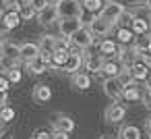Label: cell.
Instances as JSON below:
<instances>
[{"instance_id": "1", "label": "cell", "mask_w": 151, "mask_h": 139, "mask_svg": "<svg viewBox=\"0 0 151 139\" xmlns=\"http://www.w3.org/2000/svg\"><path fill=\"white\" fill-rule=\"evenodd\" d=\"M56 9L60 17H81L83 15V2L79 0H56Z\"/></svg>"}, {"instance_id": "2", "label": "cell", "mask_w": 151, "mask_h": 139, "mask_svg": "<svg viewBox=\"0 0 151 139\" xmlns=\"http://www.w3.org/2000/svg\"><path fill=\"white\" fill-rule=\"evenodd\" d=\"M70 40H73V46H75V48H79V50H87V48L93 46L95 35H93V31H91L89 27L83 25L81 29H77V31L70 35Z\"/></svg>"}, {"instance_id": "3", "label": "cell", "mask_w": 151, "mask_h": 139, "mask_svg": "<svg viewBox=\"0 0 151 139\" xmlns=\"http://www.w3.org/2000/svg\"><path fill=\"white\" fill-rule=\"evenodd\" d=\"M83 27V21H81V17H60L58 19V31H60V35H66V38H70L77 29H81Z\"/></svg>"}, {"instance_id": "4", "label": "cell", "mask_w": 151, "mask_h": 139, "mask_svg": "<svg viewBox=\"0 0 151 139\" xmlns=\"http://www.w3.org/2000/svg\"><path fill=\"white\" fill-rule=\"evenodd\" d=\"M89 29L93 31V35H99V38H106L112 29H114V23L112 21H108L106 17H101V15H97V17H93L91 21H89Z\"/></svg>"}, {"instance_id": "5", "label": "cell", "mask_w": 151, "mask_h": 139, "mask_svg": "<svg viewBox=\"0 0 151 139\" xmlns=\"http://www.w3.org/2000/svg\"><path fill=\"white\" fill-rule=\"evenodd\" d=\"M122 87L124 85H122V81L118 77H106L104 79V93L114 102H118L122 98Z\"/></svg>"}, {"instance_id": "6", "label": "cell", "mask_w": 151, "mask_h": 139, "mask_svg": "<svg viewBox=\"0 0 151 139\" xmlns=\"http://www.w3.org/2000/svg\"><path fill=\"white\" fill-rule=\"evenodd\" d=\"M124 4H120V2H116V0H108V2L104 4V9H101V17H106L108 21H112V23H116L122 15H124Z\"/></svg>"}, {"instance_id": "7", "label": "cell", "mask_w": 151, "mask_h": 139, "mask_svg": "<svg viewBox=\"0 0 151 139\" xmlns=\"http://www.w3.org/2000/svg\"><path fill=\"white\" fill-rule=\"evenodd\" d=\"M0 58H4V60H9L13 64H19V60H21V46H17L15 42H2Z\"/></svg>"}, {"instance_id": "8", "label": "cell", "mask_w": 151, "mask_h": 139, "mask_svg": "<svg viewBox=\"0 0 151 139\" xmlns=\"http://www.w3.org/2000/svg\"><path fill=\"white\" fill-rule=\"evenodd\" d=\"M60 15H58V9H56V2H50L46 9H42L37 13V21L42 25H52V23H58Z\"/></svg>"}, {"instance_id": "9", "label": "cell", "mask_w": 151, "mask_h": 139, "mask_svg": "<svg viewBox=\"0 0 151 139\" xmlns=\"http://www.w3.org/2000/svg\"><path fill=\"white\" fill-rule=\"evenodd\" d=\"M139 58H141V54H139L132 46H130V48L118 46V60L122 62V67H130V64H134Z\"/></svg>"}, {"instance_id": "10", "label": "cell", "mask_w": 151, "mask_h": 139, "mask_svg": "<svg viewBox=\"0 0 151 139\" xmlns=\"http://www.w3.org/2000/svg\"><path fill=\"white\" fill-rule=\"evenodd\" d=\"M104 116H106L108 122H120V120L126 116V108H124L122 104H110V106L106 108Z\"/></svg>"}, {"instance_id": "11", "label": "cell", "mask_w": 151, "mask_h": 139, "mask_svg": "<svg viewBox=\"0 0 151 139\" xmlns=\"http://www.w3.org/2000/svg\"><path fill=\"white\" fill-rule=\"evenodd\" d=\"M19 23H21V15H19V11H6L2 17H0V25H2L6 31L19 27Z\"/></svg>"}, {"instance_id": "12", "label": "cell", "mask_w": 151, "mask_h": 139, "mask_svg": "<svg viewBox=\"0 0 151 139\" xmlns=\"http://www.w3.org/2000/svg\"><path fill=\"white\" fill-rule=\"evenodd\" d=\"M48 67H50V62H46L42 54H37V56L31 58V60H27V71H29L31 75H42V73L48 71Z\"/></svg>"}, {"instance_id": "13", "label": "cell", "mask_w": 151, "mask_h": 139, "mask_svg": "<svg viewBox=\"0 0 151 139\" xmlns=\"http://www.w3.org/2000/svg\"><path fill=\"white\" fill-rule=\"evenodd\" d=\"M120 71H122V62H120V60L116 62V60H112V58H106L104 64H101L99 75H104V77H118Z\"/></svg>"}, {"instance_id": "14", "label": "cell", "mask_w": 151, "mask_h": 139, "mask_svg": "<svg viewBox=\"0 0 151 139\" xmlns=\"http://www.w3.org/2000/svg\"><path fill=\"white\" fill-rule=\"evenodd\" d=\"M83 62H85V58L81 56V52H79V48H77V52H70V56H68V60H66V64H64V71L66 73H77L81 67H83Z\"/></svg>"}, {"instance_id": "15", "label": "cell", "mask_w": 151, "mask_h": 139, "mask_svg": "<svg viewBox=\"0 0 151 139\" xmlns=\"http://www.w3.org/2000/svg\"><path fill=\"white\" fill-rule=\"evenodd\" d=\"M50 100H52V89H50L48 85L40 83V85L33 87V102H37V104H48Z\"/></svg>"}, {"instance_id": "16", "label": "cell", "mask_w": 151, "mask_h": 139, "mask_svg": "<svg viewBox=\"0 0 151 139\" xmlns=\"http://www.w3.org/2000/svg\"><path fill=\"white\" fill-rule=\"evenodd\" d=\"M130 69V73H132V77H134V81H145L147 77H149V64H145L143 60H137L134 64H130L128 67Z\"/></svg>"}, {"instance_id": "17", "label": "cell", "mask_w": 151, "mask_h": 139, "mask_svg": "<svg viewBox=\"0 0 151 139\" xmlns=\"http://www.w3.org/2000/svg\"><path fill=\"white\" fill-rule=\"evenodd\" d=\"M99 54L104 58H112V56H118V44L114 40H101L99 42Z\"/></svg>"}, {"instance_id": "18", "label": "cell", "mask_w": 151, "mask_h": 139, "mask_svg": "<svg viewBox=\"0 0 151 139\" xmlns=\"http://www.w3.org/2000/svg\"><path fill=\"white\" fill-rule=\"evenodd\" d=\"M42 50H40V44H33V42H25V44H21V60H31V58H35L37 54H40Z\"/></svg>"}, {"instance_id": "19", "label": "cell", "mask_w": 151, "mask_h": 139, "mask_svg": "<svg viewBox=\"0 0 151 139\" xmlns=\"http://www.w3.org/2000/svg\"><path fill=\"white\" fill-rule=\"evenodd\" d=\"M104 56L99 54V50H97V54H87L85 56V67H87V71H93V73H99L101 71V64H104Z\"/></svg>"}, {"instance_id": "20", "label": "cell", "mask_w": 151, "mask_h": 139, "mask_svg": "<svg viewBox=\"0 0 151 139\" xmlns=\"http://www.w3.org/2000/svg\"><path fill=\"white\" fill-rule=\"evenodd\" d=\"M68 56H70V52H68V50H64V48H56V50L52 52V64H50V67L64 69V64H66Z\"/></svg>"}, {"instance_id": "21", "label": "cell", "mask_w": 151, "mask_h": 139, "mask_svg": "<svg viewBox=\"0 0 151 139\" xmlns=\"http://www.w3.org/2000/svg\"><path fill=\"white\" fill-rule=\"evenodd\" d=\"M73 87L77 89H89L91 87V77L87 73H73V79H70Z\"/></svg>"}, {"instance_id": "22", "label": "cell", "mask_w": 151, "mask_h": 139, "mask_svg": "<svg viewBox=\"0 0 151 139\" xmlns=\"http://www.w3.org/2000/svg\"><path fill=\"white\" fill-rule=\"evenodd\" d=\"M132 33H134V31H132L130 27H118V29H116V40H118V44H122V46L132 44V42H134Z\"/></svg>"}, {"instance_id": "23", "label": "cell", "mask_w": 151, "mask_h": 139, "mask_svg": "<svg viewBox=\"0 0 151 139\" xmlns=\"http://www.w3.org/2000/svg\"><path fill=\"white\" fill-rule=\"evenodd\" d=\"M37 44H40V50H42V52H54V50H56V35L44 33Z\"/></svg>"}, {"instance_id": "24", "label": "cell", "mask_w": 151, "mask_h": 139, "mask_svg": "<svg viewBox=\"0 0 151 139\" xmlns=\"http://www.w3.org/2000/svg\"><path fill=\"white\" fill-rule=\"evenodd\" d=\"M73 129H75V120L70 116H58L54 120V131H66V133H70Z\"/></svg>"}, {"instance_id": "25", "label": "cell", "mask_w": 151, "mask_h": 139, "mask_svg": "<svg viewBox=\"0 0 151 139\" xmlns=\"http://www.w3.org/2000/svg\"><path fill=\"white\" fill-rule=\"evenodd\" d=\"M149 44H151V35H147V33H141L139 38H134V42H132V48H134L139 54H143V52H147Z\"/></svg>"}, {"instance_id": "26", "label": "cell", "mask_w": 151, "mask_h": 139, "mask_svg": "<svg viewBox=\"0 0 151 139\" xmlns=\"http://www.w3.org/2000/svg\"><path fill=\"white\" fill-rule=\"evenodd\" d=\"M130 29H132L137 35L147 33V29H149V21H147V19H143V17H134V19H132V23H130Z\"/></svg>"}, {"instance_id": "27", "label": "cell", "mask_w": 151, "mask_h": 139, "mask_svg": "<svg viewBox=\"0 0 151 139\" xmlns=\"http://www.w3.org/2000/svg\"><path fill=\"white\" fill-rule=\"evenodd\" d=\"M120 139H141V131H139V127L124 125V127L120 129Z\"/></svg>"}, {"instance_id": "28", "label": "cell", "mask_w": 151, "mask_h": 139, "mask_svg": "<svg viewBox=\"0 0 151 139\" xmlns=\"http://www.w3.org/2000/svg\"><path fill=\"white\" fill-rule=\"evenodd\" d=\"M122 98H124V100H128V102H134V100H139V98H141V93H139V89H137V85H134V83H128V85H124V87H122Z\"/></svg>"}, {"instance_id": "29", "label": "cell", "mask_w": 151, "mask_h": 139, "mask_svg": "<svg viewBox=\"0 0 151 139\" xmlns=\"http://www.w3.org/2000/svg\"><path fill=\"white\" fill-rule=\"evenodd\" d=\"M19 15H21V19H25V21H31L33 17H37V11L29 4V2H23L21 4V9H19Z\"/></svg>"}, {"instance_id": "30", "label": "cell", "mask_w": 151, "mask_h": 139, "mask_svg": "<svg viewBox=\"0 0 151 139\" xmlns=\"http://www.w3.org/2000/svg\"><path fill=\"white\" fill-rule=\"evenodd\" d=\"M83 9L89 11V13H101L104 2L101 0H83Z\"/></svg>"}, {"instance_id": "31", "label": "cell", "mask_w": 151, "mask_h": 139, "mask_svg": "<svg viewBox=\"0 0 151 139\" xmlns=\"http://www.w3.org/2000/svg\"><path fill=\"white\" fill-rule=\"evenodd\" d=\"M6 77H9V81H11V83H19V81H21V71H19V64L9 67V69H6Z\"/></svg>"}, {"instance_id": "32", "label": "cell", "mask_w": 151, "mask_h": 139, "mask_svg": "<svg viewBox=\"0 0 151 139\" xmlns=\"http://www.w3.org/2000/svg\"><path fill=\"white\" fill-rule=\"evenodd\" d=\"M13 118H15V110L4 104L2 108H0V122H9V120H13Z\"/></svg>"}, {"instance_id": "33", "label": "cell", "mask_w": 151, "mask_h": 139, "mask_svg": "<svg viewBox=\"0 0 151 139\" xmlns=\"http://www.w3.org/2000/svg\"><path fill=\"white\" fill-rule=\"evenodd\" d=\"M27 2H29V4H31V7H33L37 13H40L42 9H46V7L50 4V0H27Z\"/></svg>"}, {"instance_id": "34", "label": "cell", "mask_w": 151, "mask_h": 139, "mask_svg": "<svg viewBox=\"0 0 151 139\" xmlns=\"http://www.w3.org/2000/svg\"><path fill=\"white\" fill-rule=\"evenodd\" d=\"M9 85H11V81H9V77H2V75H0V93H6V89H9Z\"/></svg>"}, {"instance_id": "35", "label": "cell", "mask_w": 151, "mask_h": 139, "mask_svg": "<svg viewBox=\"0 0 151 139\" xmlns=\"http://www.w3.org/2000/svg\"><path fill=\"white\" fill-rule=\"evenodd\" d=\"M52 139H68V133L66 131H54L52 133Z\"/></svg>"}, {"instance_id": "36", "label": "cell", "mask_w": 151, "mask_h": 139, "mask_svg": "<svg viewBox=\"0 0 151 139\" xmlns=\"http://www.w3.org/2000/svg\"><path fill=\"white\" fill-rule=\"evenodd\" d=\"M33 139H52V133H48V131H37Z\"/></svg>"}, {"instance_id": "37", "label": "cell", "mask_w": 151, "mask_h": 139, "mask_svg": "<svg viewBox=\"0 0 151 139\" xmlns=\"http://www.w3.org/2000/svg\"><path fill=\"white\" fill-rule=\"evenodd\" d=\"M143 100H145V104H147V106L151 104V83L145 87V98H143Z\"/></svg>"}, {"instance_id": "38", "label": "cell", "mask_w": 151, "mask_h": 139, "mask_svg": "<svg viewBox=\"0 0 151 139\" xmlns=\"http://www.w3.org/2000/svg\"><path fill=\"white\" fill-rule=\"evenodd\" d=\"M147 131L151 133V118H147Z\"/></svg>"}, {"instance_id": "39", "label": "cell", "mask_w": 151, "mask_h": 139, "mask_svg": "<svg viewBox=\"0 0 151 139\" xmlns=\"http://www.w3.org/2000/svg\"><path fill=\"white\" fill-rule=\"evenodd\" d=\"M145 7H147V9L151 11V0H145Z\"/></svg>"}, {"instance_id": "40", "label": "cell", "mask_w": 151, "mask_h": 139, "mask_svg": "<svg viewBox=\"0 0 151 139\" xmlns=\"http://www.w3.org/2000/svg\"><path fill=\"white\" fill-rule=\"evenodd\" d=\"M147 79H149V83H151V69H149V77H147Z\"/></svg>"}, {"instance_id": "41", "label": "cell", "mask_w": 151, "mask_h": 139, "mask_svg": "<svg viewBox=\"0 0 151 139\" xmlns=\"http://www.w3.org/2000/svg\"><path fill=\"white\" fill-rule=\"evenodd\" d=\"M2 29H4V27H2V25H0V35H2Z\"/></svg>"}, {"instance_id": "42", "label": "cell", "mask_w": 151, "mask_h": 139, "mask_svg": "<svg viewBox=\"0 0 151 139\" xmlns=\"http://www.w3.org/2000/svg\"><path fill=\"white\" fill-rule=\"evenodd\" d=\"M149 139H151V133H149Z\"/></svg>"}, {"instance_id": "43", "label": "cell", "mask_w": 151, "mask_h": 139, "mask_svg": "<svg viewBox=\"0 0 151 139\" xmlns=\"http://www.w3.org/2000/svg\"><path fill=\"white\" fill-rule=\"evenodd\" d=\"M23 2H27V0H23Z\"/></svg>"}]
</instances>
